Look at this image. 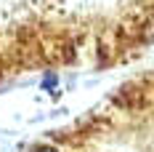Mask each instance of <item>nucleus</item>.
I'll list each match as a JSON object with an SVG mask.
<instances>
[{
  "label": "nucleus",
  "instance_id": "f257e3e1",
  "mask_svg": "<svg viewBox=\"0 0 154 152\" xmlns=\"http://www.w3.org/2000/svg\"><path fill=\"white\" fill-rule=\"evenodd\" d=\"M154 46V0H0V83L114 70Z\"/></svg>",
  "mask_w": 154,
  "mask_h": 152
},
{
  "label": "nucleus",
  "instance_id": "f03ea898",
  "mask_svg": "<svg viewBox=\"0 0 154 152\" xmlns=\"http://www.w3.org/2000/svg\"><path fill=\"white\" fill-rule=\"evenodd\" d=\"M27 152H154V72L130 77Z\"/></svg>",
  "mask_w": 154,
  "mask_h": 152
}]
</instances>
